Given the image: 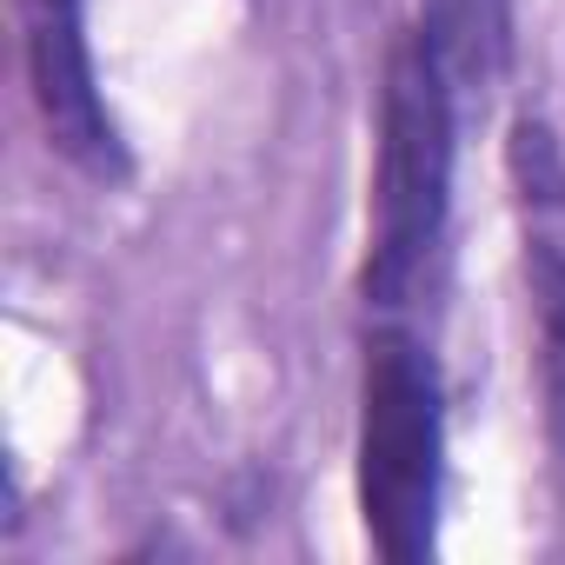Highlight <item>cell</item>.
Segmentation results:
<instances>
[{
    "label": "cell",
    "mask_w": 565,
    "mask_h": 565,
    "mask_svg": "<svg viewBox=\"0 0 565 565\" xmlns=\"http://www.w3.org/2000/svg\"><path fill=\"white\" fill-rule=\"evenodd\" d=\"M419 34L439 54L459 107L492 100L505 87V74H512V0H426Z\"/></svg>",
    "instance_id": "277c9868"
},
{
    "label": "cell",
    "mask_w": 565,
    "mask_h": 565,
    "mask_svg": "<svg viewBox=\"0 0 565 565\" xmlns=\"http://www.w3.org/2000/svg\"><path fill=\"white\" fill-rule=\"evenodd\" d=\"M505 167H512V186H519V206H525L532 226L565 213V147H558V134L539 114H519L512 120Z\"/></svg>",
    "instance_id": "8992f818"
},
{
    "label": "cell",
    "mask_w": 565,
    "mask_h": 565,
    "mask_svg": "<svg viewBox=\"0 0 565 565\" xmlns=\"http://www.w3.org/2000/svg\"><path fill=\"white\" fill-rule=\"evenodd\" d=\"M446 505V386L426 340L399 320L366 333L360 366V519L380 558L419 565Z\"/></svg>",
    "instance_id": "7a4b0ae2"
},
{
    "label": "cell",
    "mask_w": 565,
    "mask_h": 565,
    "mask_svg": "<svg viewBox=\"0 0 565 565\" xmlns=\"http://www.w3.org/2000/svg\"><path fill=\"white\" fill-rule=\"evenodd\" d=\"M525 294H532V340H539L545 439L565 466V239H552L545 226L525 233Z\"/></svg>",
    "instance_id": "5b68a950"
},
{
    "label": "cell",
    "mask_w": 565,
    "mask_h": 565,
    "mask_svg": "<svg viewBox=\"0 0 565 565\" xmlns=\"http://www.w3.org/2000/svg\"><path fill=\"white\" fill-rule=\"evenodd\" d=\"M21 54H28V87H34V114L47 127V147L74 173L120 186L134 173V153H127L120 120H114L100 74H94L87 0H21Z\"/></svg>",
    "instance_id": "3957f363"
},
{
    "label": "cell",
    "mask_w": 565,
    "mask_h": 565,
    "mask_svg": "<svg viewBox=\"0 0 565 565\" xmlns=\"http://www.w3.org/2000/svg\"><path fill=\"white\" fill-rule=\"evenodd\" d=\"M452 134H459V94L439 54L426 47V34L406 28L386 47V74H380L373 233H366V266H360V300L380 320L419 313L446 279Z\"/></svg>",
    "instance_id": "6da1fadb"
}]
</instances>
